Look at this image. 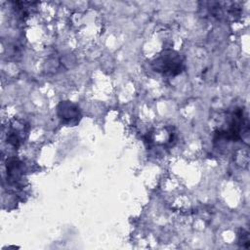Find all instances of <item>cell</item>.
I'll return each mask as SVG.
<instances>
[{
  "instance_id": "7a4b0ae2",
  "label": "cell",
  "mask_w": 250,
  "mask_h": 250,
  "mask_svg": "<svg viewBox=\"0 0 250 250\" xmlns=\"http://www.w3.org/2000/svg\"><path fill=\"white\" fill-rule=\"evenodd\" d=\"M152 69L164 76H177L185 69L184 57L177 51L165 49L151 61Z\"/></svg>"
},
{
  "instance_id": "52a82bcc",
  "label": "cell",
  "mask_w": 250,
  "mask_h": 250,
  "mask_svg": "<svg viewBox=\"0 0 250 250\" xmlns=\"http://www.w3.org/2000/svg\"><path fill=\"white\" fill-rule=\"evenodd\" d=\"M238 243L242 248H249L250 246V239H249V233L246 231H243L239 233V239Z\"/></svg>"
},
{
  "instance_id": "8992f818",
  "label": "cell",
  "mask_w": 250,
  "mask_h": 250,
  "mask_svg": "<svg viewBox=\"0 0 250 250\" xmlns=\"http://www.w3.org/2000/svg\"><path fill=\"white\" fill-rule=\"evenodd\" d=\"M7 168V177L10 183L16 184L20 181L23 172L22 162L17 157H10L6 162Z\"/></svg>"
},
{
  "instance_id": "6da1fadb",
  "label": "cell",
  "mask_w": 250,
  "mask_h": 250,
  "mask_svg": "<svg viewBox=\"0 0 250 250\" xmlns=\"http://www.w3.org/2000/svg\"><path fill=\"white\" fill-rule=\"evenodd\" d=\"M249 132V122L243 108L235 107L227 118V125L214 132V142H238Z\"/></svg>"
},
{
  "instance_id": "5b68a950",
  "label": "cell",
  "mask_w": 250,
  "mask_h": 250,
  "mask_svg": "<svg viewBox=\"0 0 250 250\" xmlns=\"http://www.w3.org/2000/svg\"><path fill=\"white\" fill-rule=\"evenodd\" d=\"M28 124H25L22 120H14L7 133V143H9L14 147H19L28 133Z\"/></svg>"
},
{
  "instance_id": "3957f363",
  "label": "cell",
  "mask_w": 250,
  "mask_h": 250,
  "mask_svg": "<svg viewBox=\"0 0 250 250\" xmlns=\"http://www.w3.org/2000/svg\"><path fill=\"white\" fill-rule=\"evenodd\" d=\"M199 8L203 10L205 17H210L219 21H235L241 16V6L239 2H201Z\"/></svg>"
},
{
  "instance_id": "277c9868",
  "label": "cell",
  "mask_w": 250,
  "mask_h": 250,
  "mask_svg": "<svg viewBox=\"0 0 250 250\" xmlns=\"http://www.w3.org/2000/svg\"><path fill=\"white\" fill-rule=\"evenodd\" d=\"M57 114L62 123L75 126L81 119V112L77 104L69 101H62L57 105Z\"/></svg>"
}]
</instances>
